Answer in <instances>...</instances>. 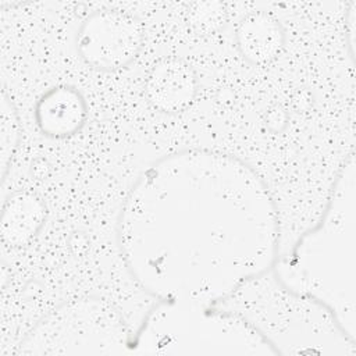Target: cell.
Masks as SVG:
<instances>
[{
  "label": "cell",
  "instance_id": "cell-6",
  "mask_svg": "<svg viewBox=\"0 0 356 356\" xmlns=\"http://www.w3.org/2000/svg\"><path fill=\"white\" fill-rule=\"evenodd\" d=\"M236 40L246 60L266 63L280 53L284 44V31L270 14L253 13L239 24Z\"/></svg>",
  "mask_w": 356,
  "mask_h": 356
},
{
  "label": "cell",
  "instance_id": "cell-3",
  "mask_svg": "<svg viewBox=\"0 0 356 356\" xmlns=\"http://www.w3.org/2000/svg\"><path fill=\"white\" fill-rule=\"evenodd\" d=\"M139 19L124 11L103 10L89 15L78 31L76 47L86 64L115 70L129 64L142 46Z\"/></svg>",
  "mask_w": 356,
  "mask_h": 356
},
{
  "label": "cell",
  "instance_id": "cell-1",
  "mask_svg": "<svg viewBox=\"0 0 356 356\" xmlns=\"http://www.w3.org/2000/svg\"><path fill=\"white\" fill-rule=\"evenodd\" d=\"M122 241L136 277L170 302H202L259 275L274 257L271 200L241 163L182 153L156 164L124 209Z\"/></svg>",
  "mask_w": 356,
  "mask_h": 356
},
{
  "label": "cell",
  "instance_id": "cell-5",
  "mask_svg": "<svg viewBox=\"0 0 356 356\" xmlns=\"http://www.w3.org/2000/svg\"><path fill=\"white\" fill-rule=\"evenodd\" d=\"M35 117L44 134L65 136L82 127L86 118V104L78 90L68 86L54 88L39 100Z\"/></svg>",
  "mask_w": 356,
  "mask_h": 356
},
{
  "label": "cell",
  "instance_id": "cell-8",
  "mask_svg": "<svg viewBox=\"0 0 356 356\" xmlns=\"http://www.w3.org/2000/svg\"><path fill=\"white\" fill-rule=\"evenodd\" d=\"M19 139V124L13 104L8 102L3 92L1 100V177L4 178L8 163L18 146Z\"/></svg>",
  "mask_w": 356,
  "mask_h": 356
},
{
  "label": "cell",
  "instance_id": "cell-7",
  "mask_svg": "<svg viewBox=\"0 0 356 356\" xmlns=\"http://www.w3.org/2000/svg\"><path fill=\"white\" fill-rule=\"evenodd\" d=\"M43 202L29 192H17L8 197L1 213L3 239L21 245L29 241L44 220Z\"/></svg>",
  "mask_w": 356,
  "mask_h": 356
},
{
  "label": "cell",
  "instance_id": "cell-9",
  "mask_svg": "<svg viewBox=\"0 0 356 356\" xmlns=\"http://www.w3.org/2000/svg\"><path fill=\"white\" fill-rule=\"evenodd\" d=\"M222 21L224 8L220 3H197L189 13V22L199 32H213Z\"/></svg>",
  "mask_w": 356,
  "mask_h": 356
},
{
  "label": "cell",
  "instance_id": "cell-2",
  "mask_svg": "<svg viewBox=\"0 0 356 356\" xmlns=\"http://www.w3.org/2000/svg\"><path fill=\"white\" fill-rule=\"evenodd\" d=\"M124 323L97 298L72 299L43 317L17 353H57L67 345H124Z\"/></svg>",
  "mask_w": 356,
  "mask_h": 356
},
{
  "label": "cell",
  "instance_id": "cell-4",
  "mask_svg": "<svg viewBox=\"0 0 356 356\" xmlns=\"http://www.w3.org/2000/svg\"><path fill=\"white\" fill-rule=\"evenodd\" d=\"M196 75L182 60L170 58L157 63L146 81V95L160 111H181L193 100Z\"/></svg>",
  "mask_w": 356,
  "mask_h": 356
}]
</instances>
